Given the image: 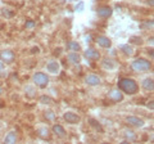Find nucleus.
I'll return each mask as SVG.
<instances>
[{
	"instance_id": "4468645a",
	"label": "nucleus",
	"mask_w": 154,
	"mask_h": 144,
	"mask_svg": "<svg viewBox=\"0 0 154 144\" xmlns=\"http://www.w3.org/2000/svg\"><path fill=\"white\" fill-rule=\"evenodd\" d=\"M143 89L144 90H146V92H153L154 90V80L153 79H145L143 81Z\"/></svg>"
},
{
	"instance_id": "b1692460",
	"label": "nucleus",
	"mask_w": 154,
	"mask_h": 144,
	"mask_svg": "<svg viewBox=\"0 0 154 144\" xmlns=\"http://www.w3.org/2000/svg\"><path fill=\"white\" fill-rule=\"evenodd\" d=\"M40 102H41V103H44V104H50V103L53 102V99L49 98V97H45V95H44V97H41V98H40Z\"/></svg>"
},
{
	"instance_id": "0eeeda50",
	"label": "nucleus",
	"mask_w": 154,
	"mask_h": 144,
	"mask_svg": "<svg viewBox=\"0 0 154 144\" xmlns=\"http://www.w3.org/2000/svg\"><path fill=\"white\" fill-rule=\"evenodd\" d=\"M126 121H127L130 125L135 126V127H141V126H144V121H143L141 118L136 117V116H128V117L126 118Z\"/></svg>"
},
{
	"instance_id": "39448f33",
	"label": "nucleus",
	"mask_w": 154,
	"mask_h": 144,
	"mask_svg": "<svg viewBox=\"0 0 154 144\" xmlns=\"http://www.w3.org/2000/svg\"><path fill=\"white\" fill-rule=\"evenodd\" d=\"M63 118H64L68 124H72V125H73V124H79L80 120H81L79 114H76L75 112H66L64 116H63Z\"/></svg>"
},
{
	"instance_id": "c9c22d12",
	"label": "nucleus",
	"mask_w": 154,
	"mask_h": 144,
	"mask_svg": "<svg viewBox=\"0 0 154 144\" xmlns=\"http://www.w3.org/2000/svg\"><path fill=\"white\" fill-rule=\"evenodd\" d=\"M0 13H2V11H0Z\"/></svg>"
},
{
	"instance_id": "f3484780",
	"label": "nucleus",
	"mask_w": 154,
	"mask_h": 144,
	"mask_svg": "<svg viewBox=\"0 0 154 144\" xmlns=\"http://www.w3.org/2000/svg\"><path fill=\"white\" fill-rule=\"evenodd\" d=\"M121 49H122V52L125 53L126 55H128V57H131V55H134V53H135V50H134V48L132 46H130V45H122L121 46Z\"/></svg>"
},
{
	"instance_id": "ddd939ff",
	"label": "nucleus",
	"mask_w": 154,
	"mask_h": 144,
	"mask_svg": "<svg viewBox=\"0 0 154 144\" xmlns=\"http://www.w3.org/2000/svg\"><path fill=\"white\" fill-rule=\"evenodd\" d=\"M108 98L110 100H113V102H119V100L123 99V95H122L121 92H118V90H112V92L109 93Z\"/></svg>"
},
{
	"instance_id": "a878e982",
	"label": "nucleus",
	"mask_w": 154,
	"mask_h": 144,
	"mask_svg": "<svg viewBox=\"0 0 154 144\" xmlns=\"http://www.w3.org/2000/svg\"><path fill=\"white\" fill-rule=\"evenodd\" d=\"M112 59H104V67H109V68H113L114 67V63L110 62Z\"/></svg>"
},
{
	"instance_id": "f8f14e48",
	"label": "nucleus",
	"mask_w": 154,
	"mask_h": 144,
	"mask_svg": "<svg viewBox=\"0 0 154 144\" xmlns=\"http://www.w3.org/2000/svg\"><path fill=\"white\" fill-rule=\"evenodd\" d=\"M53 133L59 138H66L67 136V133H66V130L63 129L62 125H54V126H53Z\"/></svg>"
},
{
	"instance_id": "7c9ffc66",
	"label": "nucleus",
	"mask_w": 154,
	"mask_h": 144,
	"mask_svg": "<svg viewBox=\"0 0 154 144\" xmlns=\"http://www.w3.org/2000/svg\"><path fill=\"white\" fill-rule=\"evenodd\" d=\"M3 14H4V16H8V17H11V16H12V13H11V12H8V11H4Z\"/></svg>"
},
{
	"instance_id": "bb28decb",
	"label": "nucleus",
	"mask_w": 154,
	"mask_h": 144,
	"mask_svg": "<svg viewBox=\"0 0 154 144\" xmlns=\"http://www.w3.org/2000/svg\"><path fill=\"white\" fill-rule=\"evenodd\" d=\"M33 26H35V22L33 21H27L26 22V28H32Z\"/></svg>"
},
{
	"instance_id": "6ab92c4d",
	"label": "nucleus",
	"mask_w": 154,
	"mask_h": 144,
	"mask_svg": "<svg viewBox=\"0 0 154 144\" xmlns=\"http://www.w3.org/2000/svg\"><path fill=\"white\" fill-rule=\"evenodd\" d=\"M25 92H26V95H27L28 98L36 97V90H35V88H33V86H26Z\"/></svg>"
},
{
	"instance_id": "9b49d317",
	"label": "nucleus",
	"mask_w": 154,
	"mask_h": 144,
	"mask_svg": "<svg viewBox=\"0 0 154 144\" xmlns=\"http://www.w3.org/2000/svg\"><path fill=\"white\" fill-rule=\"evenodd\" d=\"M86 84H89L91 86H95V85H99L100 84V77L99 76H96V75H88L86 76Z\"/></svg>"
},
{
	"instance_id": "412c9836",
	"label": "nucleus",
	"mask_w": 154,
	"mask_h": 144,
	"mask_svg": "<svg viewBox=\"0 0 154 144\" xmlns=\"http://www.w3.org/2000/svg\"><path fill=\"white\" fill-rule=\"evenodd\" d=\"M38 136H41L42 139H45L49 136V130H48L46 127H41V129H38Z\"/></svg>"
},
{
	"instance_id": "aec40b11",
	"label": "nucleus",
	"mask_w": 154,
	"mask_h": 144,
	"mask_svg": "<svg viewBox=\"0 0 154 144\" xmlns=\"http://www.w3.org/2000/svg\"><path fill=\"white\" fill-rule=\"evenodd\" d=\"M141 28H144V30H150V28H154V20H149L146 22H144L141 25Z\"/></svg>"
},
{
	"instance_id": "72a5a7b5",
	"label": "nucleus",
	"mask_w": 154,
	"mask_h": 144,
	"mask_svg": "<svg viewBox=\"0 0 154 144\" xmlns=\"http://www.w3.org/2000/svg\"><path fill=\"white\" fill-rule=\"evenodd\" d=\"M4 68V63H3V62L2 61H0V71H2Z\"/></svg>"
},
{
	"instance_id": "dca6fc26",
	"label": "nucleus",
	"mask_w": 154,
	"mask_h": 144,
	"mask_svg": "<svg viewBox=\"0 0 154 144\" xmlns=\"http://www.w3.org/2000/svg\"><path fill=\"white\" fill-rule=\"evenodd\" d=\"M4 142L5 143H16L17 142V133L16 131H11L8 133V135L5 136V139H4Z\"/></svg>"
},
{
	"instance_id": "f704fd0d",
	"label": "nucleus",
	"mask_w": 154,
	"mask_h": 144,
	"mask_svg": "<svg viewBox=\"0 0 154 144\" xmlns=\"http://www.w3.org/2000/svg\"><path fill=\"white\" fill-rule=\"evenodd\" d=\"M2 92H3V89H2V88H0V94H2Z\"/></svg>"
},
{
	"instance_id": "f257e3e1",
	"label": "nucleus",
	"mask_w": 154,
	"mask_h": 144,
	"mask_svg": "<svg viewBox=\"0 0 154 144\" xmlns=\"http://www.w3.org/2000/svg\"><path fill=\"white\" fill-rule=\"evenodd\" d=\"M118 89L121 90V92L123 93H126V94H135L137 92V89H139V86L137 84L135 83V81L132 79H121L118 81Z\"/></svg>"
},
{
	"instance_id": "423d86ee",
	"label": "nucleus",
	"mask_w": 154,
	"mask_h": 144,
	"mask_svg": "<svg viewBox=\"0 0 154 144\" xmlns=\"http://www.w3.org/2000/svg\"><path fill=\"white\" fill-rule=\"evenodd\" d=\"M84 55H85V58H88L89 61H98V59L100 58L99 52H98V50H95V49H93V48H90V49L85 50Z\"/></svg>"
},
{
	"instance_id": "2f4dec72",
	"label": "nucleus",
	"mask_w": 154,
	"mask_h": 144,
	"mask_svg": "<svg viewBox=\"0 0 154 144\" xmlns=\"http://www.w3.org/2000/svg\"><path fill=\"white\" fill-rule=\"evenodd\" d=\"M38 52H40V50H38V48H37V46L32 48V53H33V54H35V53H38Z\"/></svg>"
},
{
	"instance_id": "c85d7f7f",
	"label": "nucleus",
	"mask_w": 154,
	"mask_h": 144,
	"mask_svg": "<svg viewBox=\"0 0 154 144\" xmlns=\"http://www.w3.org/2000/svg\"><path fill=\"white\" fill-rule=\"evenodd\" d=\"M148 53H149V55H150L152 58L154 59V49H149V50H148Z\"/></svg>"
},
{
	"instance_id": "c756f323",
	"label": "nucleus",
	"mask_w": 154,
	"mask_h": 144,
	"mask_svg": "<svg viewBox=\"0 0 154 144\" xmlns=\"http://www.w3.org/2000/svg\"><path fill=\"white\" fill-rule=\"evenodd\" d=\"M146 4L150 7H154V0H146Z\"/></svg>"
},
{
	"instance_id": "f03ea898",
	"label": "nucleus",
	"mask_w": 154,
	"mask_h": 144,
	"mask_svg": "<svg viewBox=\"0 0 154 144\" xmlns=\"http://www.w3.org/2000/svg\"><path fill=\"white\" fill-rule=\"evenodd\" d=\"M131 67H132V70L136 72H145L150 68V62L144 59V58H137L132 62Z\"/></svg>"
},
{
	"instance_id": "4be33fe9",
	"label": "nucleus",
	"mask_w": 154,
	"mask_h": 144,
	"mask_svg": "<svg viewBox=\"0 0 154 144\" xmlns=\"http://www.w3.org/2000/svg\"><path fill=\"white\" fill-rule=\"evenodd\" d=\"M130 42H132V44H136V45H141L143 44V39L139 36H132L131 39H130Z\"/></svg>"
},
{
	"instance_id": "5701e85b",
	"label": "nucleus",
	"mask_w": 154,
	"mask_h": 144,
	"mask_svg": "<svg viewBox=\"0 0 154 144\" xmlns=\"http://www.w3.org/2000/svg\"><path fill=\"white\" fill-rule=\"evenodd\" d=\"M45 117H46L48 121H54V120H55V114H54V112H53V111H46L45 112Z\"/></svg>"
},
{
	"instance_id": "2eb2a0df",
	"label": "nucleus",
	"mask_w": 154,
	"mask_h": 144,
	"mask_svg": "<svg viewBox=\"0 0 154 144\" xmlns=\"http://www.w3.org/2000/svg\"><path fill=\"white\" fill-rule=\"evenodd\" d=\"M67 58H68V61L71 62V63H73V64H79L80 63V55H79V53L77 52H72L69 53L68 55H67Z\"/></svg>"
},
{
	"instance_id": "7ed1b4c3",
	"label": "nucleus",
	"mask_w": 154,
	"mask_h": 144,
	"mask_svg": "<svg viewBox=\"0 0 154 144\" xmlns=\"http://www.w3.org/2000/svg\"><path fill=\"white\" fill-rule=\"evenodd\" d=\"M33 83H35L37 86H40V88H45V86L49 84V77L42 74V72H36L35 75H33Z\"/></svg>"
},
{
	"instance_id": "473e14b6",
	"label": "nucleus",
	"mask_w": 154,
	"mask_h": 144,
	"mask_svg": "<svg viewBox=\"0 0 154 144\" xmlns=\"http://www.w3.org/2000/svg\"><path fill=\"white\" fill-rule=\"evenodd\" d=\"M149 44H152V45H154V36H152L150 39H149Z\"/></svg>"
},
{
	"instance_id": "393cba45",
	"label": "nucleus",
	"mask_w": 154,
	"mask_h": 144,
	"mask_svg": "<svg viewBox=\"0 0 154 144\" xmlns=\"http://www.w3.org/2000/svg\"><path fill=\"white\" fill-rule=\"evenodd\" d=\"M90 124L93 125V126L96 129V130H99L100 133H103V129H102V126H100V125H99L98 122H96V121H94V120H90Z\"/></svg>"
},
{
	"instance_id": "9d476101",
	"label": "nucleus",
	"mask_w": 154,
	"mask_h": 144,
	"mask_svg": "<svg viewBox=\"0 0 154 144\" xmlns=\"http://www.w3.org/2000/svg\"><path fill=\"white\" fill-rule=\"evenodd\" d=\"M59 63H58L57 61H50L49 63L46 64V70L50 72V74H58L59 72Z\"/></svg>"
},
{
	"instance_id": "6e6552de",
	"label": "nucleus",
	"mask_w": 154,
	"mask_h": 144,
	"mask_svg": "<svg viewBox=\"0 0 154 144\" xmlns=\"http://www.w3.org/2000/svg\"><path fill=\"white\" fill-rule=\"evenodd\" d=\"M112 8H109V7H102V8H99L98 9V16L100 17V18H108V17H110L112 16Z\"/></svg>"
},
{
	"instance_id": "20e7f679",
	"label": "nucleus",
	"mask_w": 154,
	"mask_h": 144,
	"mask_svg": "<svg viewBox=\"0 0 154 144\" xmlns=\"http://www.w3.org/2000/svg\"><path fill=\"white\" fill-rule=\"evenodd\" d=\"M14 59H16V54H14V52L11 49L3 50L0 53V61H2L3 63H13Z\"/></svg>"
},
{
	"instance_id": "cd10ccee",
	"label": "nucleus",
	"mask_w": 154,
	"mask_h": 144,
	"mask_svg": "<svg viewBox=\"0 0 154 144\" xmlns=\"http://www.w3.org/2000/svg\"><path fill=\"white\" fill-rule=\"evenodd\" d=\"M146 107L150 108V109H154V100H150L149 103H146Z\"/></svg>"
},
{
	"instance_id": "1a4fd4ad",
	"label": "nucleus",
	"mask_w": 154,
	"mask_h": 144,
	"mask_svg": "<svg viewBox=\"0 0 154 144\" xmlns=\"http://www.w3.org/2000/svg\"><path fill=\"white\" fill-rule=\"evenodd\" d=\"M96 42L102 48H110V45H112V41H110L107 36H98L96 37Z\"/></svg>"
},
{
	"instance_id": "a211bd4d",
	"label": "nucleus",
	"mask_w": 154,
	"mask_h": 144,
	"mask_svg": "<svg viewBox=\"0 0 154 144\" xmlns=\"http://www.w3.org/2000/svg\"><path fill=\"white\" fill-rule=\"evenodd\" d=\"M67 49L72 50V52H79L80 50V44H77L76 41H69L67 44Z\"/></svg>"
}]
</instances>
